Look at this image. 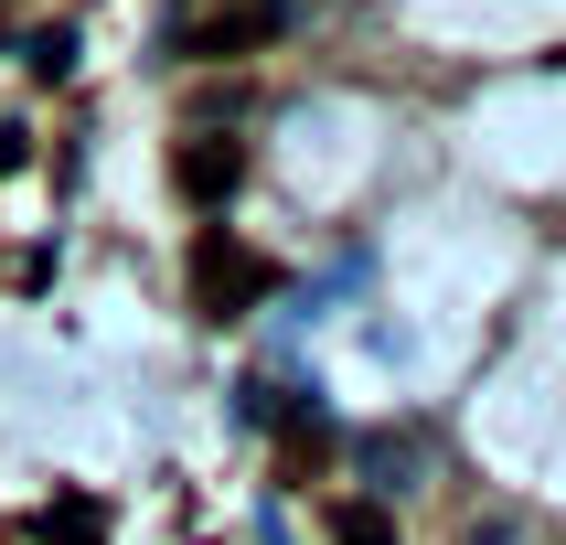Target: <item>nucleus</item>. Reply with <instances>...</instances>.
I'll list each match as a JSON object with an SVG mask.
<instances>
[{"label":"nucleus","instance_id":"nucleus-1","mask_svg":"<svg viewBox=\"0 0 566 545\" xmlns=\"http://www.w3.org/2000/svg\"><path fill=\"white\" fill-rule=\"evenodd\" d=\"M300 0H182L171 11V54L182 64H235V54H268L289 32Z\"/></svg>","mask_w":566,"mask_h":545},{"label":"nucleus","instance_id":"nucleus-2","mask_svg":"<svg viewBox=\"0 0 566 545\" xmlns=\"http://www.w3.org/2000/svg\"><path fill=\"white\" fill-rule=\"evenodd\" d=\"M268 256L247 247V235H224V224H203L192 235V311L203 321H247V311H268Z\"/></svg>","mask_w":566,"mask_h":545},{"label":"nucleus","instance_id":"nucleus-3","mask_svg":"<svg viewBox=\"0 0 566 545\" xmlns=\"http://www.w3.org/2000/svg\"><path fill=\"white\" fill-rule=\"evenodd\" d=\"M235 182H247V150H235V139H192L182 150V192L192 203H224Z\"/></svg>","mask_w":566,"mask_h":545},{"label":"nucleus","instance_id":"nucleus-4","mask_svg":"<svg viewBox=\"0 0 566 545\" xmlns=\"http://www.w3.org/2000/svg\"><path fill=\"white\" fill-rule=\"evenodd\" d=\"M332 545H396L385 503H332Z\"/></svg>","mask_w":566,"mask_h":545},{"label":"nucleus","instance_id":"nucleus-5","mask_svg":"<svg viewBox=\"0 0 566 545\" xmlns=\"http://www.w3.org/2000/svg\"><path fill=\"white\" fill-rule=\"evenodd\" d=\"M43 535H54V545H86V535H107V513H86V503H54V513H43Z\"/></svg>","mask_w":566,"mask_h":545},{"label":"nucleus","instance_id":"nucleus-6","mask_svg":"<svg viewBox=\"0 0 566 545\" xmlns=\"http://www.w3.org/2000/svg\"><path fill=\"white\" fill-rule=\"evenodd\" d=\"M32 75H43V86L75 75V32H32Z\"/></svg>","mask_w":566,"mask_h":545},{"label":"nucleus","instance_id":"nucleus-7","mask_svg":"<svg viewBox=\"0 0 566 545\" xmlns=\"http://www.w3.org/2000/svg\"><path fill=\"white\" fill-rule=\"evenodd\" d=\"M481 545H513V535H503V524H492V535H481Z\"/></svg>","mask_w":566,"mask_h":545}]
</instances>
